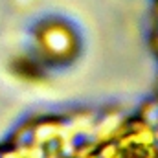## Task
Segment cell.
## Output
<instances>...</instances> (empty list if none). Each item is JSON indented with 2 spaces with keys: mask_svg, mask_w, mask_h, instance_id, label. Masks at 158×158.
<instances>
[{
  "mask_svg": "<svg viewBox=\"0 0 158 158\" xmlns=\"http://www.w3.org/2000/svg\"><path fill=\"white\" fill-rule=\"evenodd\" d=\"M42 40H44V46H46V52L53 53V55H61V53H66L70 50V44H72V39H70V33L64 31L63 28L59 26H52L44 31L42 35Z\"/></svg>",
  "mask_w": 158,
  "mask_h": 158,
  "instance_id": "obj_1",
  "label": "cell"
}]
</instances>
